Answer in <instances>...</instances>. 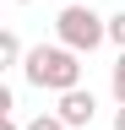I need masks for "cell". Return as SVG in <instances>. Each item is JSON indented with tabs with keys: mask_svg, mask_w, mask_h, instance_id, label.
Instances as JSON below:
<instances>
[{
	"mask_svg": "<svg viewBox=\"0 0 125 130\" xmlns=\"http://www.w3.org/2000/svg\"><path fill=\"white\" fill-rule=\"evenodd\" d=\"M22 76H27V87L60 98V92L82 87V54H76V49H65V43H38V49H27Z\"/></svg>",
	"mask_w": 125,
	"mask_h": 130,
	"instance_id": "1",
	"label": "cell"
},
{
	"mask_svg": "<svg viewBox=\"0 0 125 130\" xmlns=\"http://www.w3.org/2000/svg\"><path fill=\"white\" fill-rule=\"evenodd\" d=\"M54 32H60V43L76 49V54H92L98 43H109V16H98L92 6H76V0H65L54 16Z\"/></svg>",
	"mask_w": 125,
	"mask_h": 130,
	"instance_id": "2",
	"label": "cell"
},
{
	"mask_svg": "<svg viewBox=\"0 0 125 130\" xmlns=\"http://www.w3.org/2000/svg\"><path fill=\"white\" fill-rule=\"evenodd\" d=\"M54 114H60L71 130H87V125H92V114H98V98H92V87H71V92H60Z\"/></svg>",
	"mask_w": 125,
	"mask_h": 130,
	"instance_id": "3",
	"label": "cell"
},
{
	"mask_svg": "<svg viewBox=\"0 0 125 130\" xmlns=\"http://www.w3.org/2000/svg\"><path fill=\"white\" fill-rule=\"evenodd\" d=\"M22 60H27V49H22V38H17V32L6 27V32H0V65L11 71V65H22Z\"/></svg>",
	"mask_w": 125,
	"mask_h": 130,
	"instance_id": "4",
	"label": "cell"
},
{
	"mask_svg": "<svg viewBox=\"0 0 125 130\" xmlns=\"http://www.w3.org/2000/svg\"><path fill=\"white\" fill-rule=\"evenodd\" d=\"M109 92H114V103H125V54L114 60V71H109Z\"/></svg>",
	"mask_w": 125,
	"mask_h": 130,
	"instance_id": "5",
	"label": "cell"
},
{
	"mask_svg": "<svg viewBox=\"0 0 125 130\" xmlns=\"http://www.w3.org/2000/svg\"><path fill=\"white\" fill-rule=\"evenodd\" d=\"M109 43L125 54V11H114V16H109Z\"/></svg>",
	"mask_w": 125,
	"mask_h": 130,
	"instance_id": "6",
	"label": "cell"
},
{
	"mask_svg": "<svg viewBox=\"0 0 125 130\" xmlns=\"http://www.w3.org/2000/svg\"><path fill=\"white\" fill-rule=\"evenodd\" d=\"M27 130H71V125L60 119V114H33V119H27Z\"/></svg>",
	"mask_w": 125,
	"mask_h": 130,
	"instance_id": "7",
	"label": "cell"
},
{
	"mask_svg": "<svg viewBox=\"0 0 125 130\" xmlns=\"http://www.w3.org/2000/svg\"><path fill=\"white\" fill-rule=\"evenodd\" d=\"M114 130H125V103H120V108H114Z\"/></svg>",
	"mask_w": 125,
	"mask_h": 130,
	"instance_id": "8",
	"label": "cell"
},
{
	"mask_svg": "<svg viewBox=\"0 0 125 130\" xmlns=\"http://www.w3.org/2000/svg\"><path fill=\"white\" fill-rule=\"evenodd\" d=\"M17 6H27V0H17Z\"/></svg>",
	"mask_w": 125,
	"mask_h": 130,
	"instance_id": "9",
	"label": "cell"
}]
</instances>
